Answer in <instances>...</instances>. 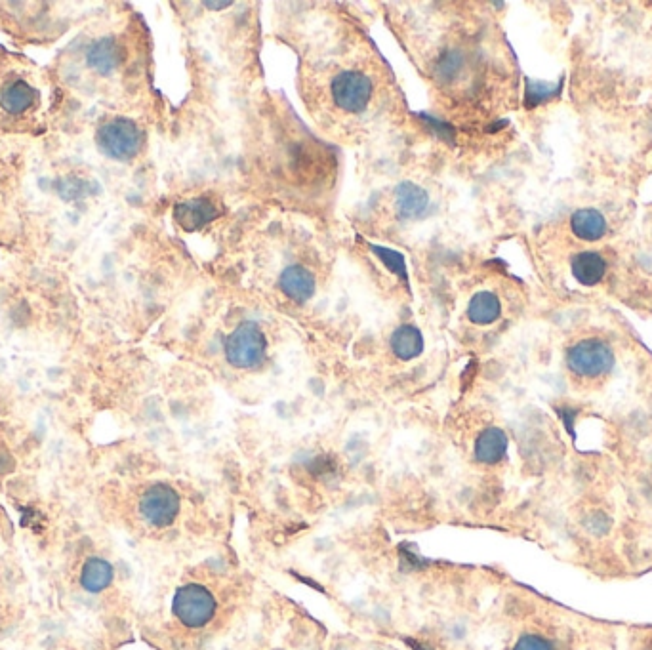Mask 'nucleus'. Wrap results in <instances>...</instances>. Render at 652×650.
Masks as SVG:
<instances>
[{
    "instance_id": "nucleus-13",
    "label": "nucleus",
    "mask_w": 652,
    "mask_h": 650,
    "mask_svg": "<svg viewBox=\"0 0 652 650\" xmlns=\"http://www.w3.org/2000/svg\"><path fill=\"white\" fill-rule=\"evenodd\" d=\"M607 271V264L597 252H582L572 262L574 279L584 286L597 285Z\"/></svg>"
},
{
    "instance_id": "nucleus-5",
    "label": "nucleus",
    "mask_w": 652,
    "mask_h": 650,
    "mask_svg": "<svg viewBox=\"0 0 652 650\" xmlns=\"http://www.w3.org/2000/svg\"><path fill=\"white\" fill-rule=\"evenodd\" d=\"M264 332L260 326L254 323H243L231 332V336L225 340V355L227 361L235 368H256L262 365L265 359Z\"/></svg>"
},
{
    "instance_id": "nucleus-12",
    "label": "nucleus",
    "mask_w": 652,
    "mask_h": 650,
    "mask_svg": "<svg viewBox=\"0 0 652 650\" xmlns=\"http://www.w3.org/2000/svg\"><path fill=\"white\" fill-rule=\"evenodd\" d=\"M391 349L397 359L412 361L424 351V338L416 326H399L391 336Z\"/></svg>"
},
{
    "instance_id": "nucleus-9",
    "label": "nucleus",
    "mask_w": 652,
    "mask_h": 650,
    "mask_svg": "<svg viewBox=\"0 0 652 650\" xmlns=\"http://www.w3.org/2000/svg\"><path fill=\"white\" fill-rule=\"evenodd\" d=\"M281 290L290 300L304 304L315 292V279L304 265H290L281 273Z\"/></svg>"
},
{
    "instance_id": "nucleus-11",
    "label": "nucleus",
    "mask_w": 652,
    "mask_h": 650,
    "mask_svg": "<svg viewBox=\"0 0 652 650\" xmlns=\"http://www.w3.org/2000/svg\"><path fill=\"white\" fill-rule=\"evenodd\" d=\"M508 450V437L498 427H487L475 441V458L481 464H498Z\"/></svg>"
},
{
    "instance_id": "nucleus-2",
    "label": "nucleus",
    "mask_w": 652,
    "mask_h": 650,
    "mask_svg": "<svg viewBox=\"0 0 652 650\" xmlns=\"http://www.w3.org/2000/svg\"><path fill=\"white\" fill-rule=\"evenodd\" d=\"M378 92V73L372 71L370 61L342 58V65L336 63L326 71V102L328 113L334 117H368L378 100Z\"/></svg>"
},
{
    "instance_id": "nucleus-16",
    "label": "nucleus",
    "mask_w": 652,
    "mask_h": 650,
    "mask_svg": "<svg viewBox=\"0 0 652 650\" xmlns=\"http://www.w3.org/2000/svg\"><path fill=\"white\" fill-rule=\"evenodd\" d=\"M111 582H113V567L105 559L94 557L86 561L81 572V584L84 590L100 593L105 588H109Z\"/></svg>"
},
{
    "instance_id": "nucleus-8",
    "label": "nucleus",
    "mask_w": 652,
    "mask_h": 650,
    "mask_svg": "<svg viewBox=\"0 0 652 650\" xmlns=\"http://www.w3.org/2000/svg\"><path fill=\"white\" fill-rule=\"evenodd\" d=\"M218 216H220L218 208L208 199H193V201L178 204L174 210L176 222L187 231H197L204 225L214 222Z\"/></svg>"
},
{
    "instance_id": "nucleus-10",
    "label": "nucleus",
    "mask_w": 652,
    "mask_h": 650,
    "mask_svg": "<svg viewBox=\"0 0 652 650\" xmlns=\"http://www.w3.org/2000/svg\"><path fill=\"white\" fill-rule=\"evenodd\" d=\"M428 193L416 183H401L395 189V208L403 220H416L428 208Z\"/></svg>"
},
{
    "instance_id": "nucleus-4",
    "label": "nucleus",
    "mask_w": 652,
    "mask_h": 650,
    "mask_svg": "<svg viewBox=\"0 0 652 650\" xmlns=\"http://www.w3.org/2000/svg\"><path fill=\"white\" fill-rule=\"evenodd\" d=\"M216 610H218V601L214 593L203 584L189 582L174 593L172 612L178 618V622L189 630L206 628L214 620Z\"/></svg>"
},
{
    "instance_id": "nucleus-19",
    "label": "nucleus",
    "mask_w": 652,
    "mask_h": 650,
    "mask_svg": "<svg viewBox=\"0 0 652 650\" xmlns=\"http://www.w3.org/2000/svg\"><path fill=\"white\" fill-rule=\"evenodd\" d=\"M233 2H204L206 8H216V10H222V8H229Z\"/></svg>"
},
{
    "instance_id": "nucleus-15",
    "label": "nucleus",
    "mask_w": 652,
    "mask_h": 650,
    "mask_svg": "<svg viewBox=\"0 0 652 650\" xmlns=\"http://www.w3.org/2000/svg\"><path fill=\"white\" fill-rule=\"evenodd\" d=\"M502 313L500 300L492 292H479L469 302L468 317L475 325H490L494 323Z\"/></svg>"
},
{
    "instance_id": "nucleus-3",
    "label": "nucleus",
    "mask_w": 652,
    "mask_h": 650,
    "mask_svg": "<svg viewBox=\"0 0 652 650\" xmlns=\"http://www.w3.org/2000/svg\"><path fill=\"white\" fill-rule=\"evenodd\" d=\"M96 151L115 163H132L142 153L145 134L138 122L121 115H103L92 122Z\"/></svg>"
},
{
    "instance_id": "nucleus-1",
    "label": "nucleus",
    "mask_w": 652,
    "mask_h": 650,
    "mask_svg": "<svg viewBox=\"0 0 652 650\" xmlns=\"http://www.w3.org/2000/svg\"><path fill=\"white\" fill-rule=\"evenodd\" d=\"M62 107V92L48 67L0 46V136H44L60 121Z\"/></svg>"
},
{
    "instance_id": "nucleus-7",
    "label": "nucleus",
    "mask_w": 652,
    "mask_h": 650,
    "mask_svg": "<svg viewBox=\"0 0 652 650\" xmlns=\"http://www.w3.org/2000/svg\"><path fill=\"white\" fill-rule=\"evenodd\" d=\"M140 513L153 527H168L180 513V496L168 485H153L143 492L140 500Z\"/></svg>"
},
{
    "instance_id": "nucleus-17",
    "label": "nucleus",
    "mask_w": 652,
    "mask_h": 650,
    "mask_svg": "<svg viewBox=\"0 0 652 650\" xmlns=\"http://www.w3.org/2000/svg\"><path fill=\"white\" fill-rule=\"evenodd\" d=\"M513 650H555V645L540 633H525L517 639Z\"/></svg>"
},
{
    "instance_id": "nucleus-14",
    "label": "nucleus",
    "mask_w": 652,
    "mask_h": 650,
    "mask_svg": "<svg viewBox=\"0 0 652 650\" xmlns=\"http://www.w3.org/2000/svg\"><path fill=\"white\" fill-rule=\"evenodd\" d=\"M572 231L578 239L582 241H599L605 237L607 233V222L605 218L593 210V208H584V210H578L574 216H572Z\"/></svg>"
},
{
    "instance_id": "nucleus-6",
    "label": "nucleus",
    "mask_w": 652,
    "mask_h": 650,
    "mask_svg": "<svg viewBox=\"0 0 652 650\" xmlns=\"http://www.w3.org/2000/svg\"><path fill=\"white\" fill-rule=\"evenodd\" d=\"M567 366L574 376L593 380L605 376L612 366L611 347L603 340L588 338L572 346L567 353Z\"/></svg>"
},
{
    "instance_id": "nucleus-18",
    "label": "nucleus",
    "mask_w": 652,
    "mask_h": 650,
    "mask_svg": "<svg viewBox=\"0 0 652 650\" xmlns=\"http://www.w3.org/2000/svg\"><path fill=\"white\" fill-rule=\"evenodd\" d=\"M372 250L384 260V264L391 267V271H395L401 277H407L405 260H403V256L399 252H393V250H388V248H380V246H372Z\"/></svg>"
}]
</instances>
